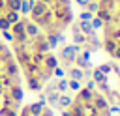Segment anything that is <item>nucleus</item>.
Returning a JSON list of instances; mask_svg holds the SVG:
<instances>
[{"label":"nucleus","mask_w":120,"mask_h":116,"mask_svg":"<svg viewBox=\"0 0 120 116\" xmlns=\"http://www.w3.org/2000/svg\"><path fill=\"white\" fill-rule=\"evenodd\" d=\"M39 116H54V112H52V109H49V107H45V109H43V112H41Z\"/></svg>","instance_id":"dca6fc26"},{"label":"nucleus","mask_w":120,"mask_h":116,"mask_svg":"<svg viewBox=\"0 0 120 116\" xmlns=\"http://www.w3.org/2000/svg\"><path fill=\"white\" fill-rule=\"evenodd\" d=\"M79 52H81V47H79V45H64V47L60 49V54H58L56 58H58V62H60L66 69H69V67L75 64V58H77Z\"/></svg>","instance_id":"f257e3e1"},{"label":"nucleus","mask_w":120,"mask_h":116,"mask_svg":"<svg viewBox=\"0 0 120 116\" xmlns=\"http://www.w3.org/2000/svg\"><path fill=\"white\" fill-rule=\"evenodd\" d=\"M111 56H112V58H114V60H120V45H118V47H116V49H114V52H112V54H111Z\"/></svg>","instance_id":"f3484780"},{"label":"nucleus","mask_w":120,"mask_h":116,"mask_svg":"<svg viewBox=\"0 0 120 116\" xmlns=\"http://www.w3.org/2000/svg\"><path fill=\"white\" fill-rule=\"evenodd\" d=\"M68 88L79 92V90H81V82H79V80H71V79H68Z\"/></svg>","instance_id":"9d476101"},{"label":"nucleus","mask_w":120,"mask_h":116,"mask_svg":"<svg viewBox=\"0 0 120 116\" xmlns=\"http://www.w3.org/2000/svg\"><path fill=\"white\" fill-rule=\"evenodd\" d=\"M66 90H69L68 88V79H58L56 80V92H66Z\"/></svg>","instance_id":"6e6552de"},{"label":"nucleus","mask_w":120,"mask_h":116,"mask_svg":"<svg viewBox=\"0 0 120 116\" xmlns=\"http://www.w3.org/2000/svg\"><path fill=\"white\" fill-rule=\"evenodd\" d=\"M84 9H86V11H90V13H96V11H98V2H88Z\"/></svg>","instance_id":"4468645a"},{"label":"nucleus","mask_w":120,"mask_h":116,"mask_svg":"<svg viewBox=\"0 0 120 116\" xmlns=\"http://www.w3.org/2000/svg\"><path fill=\"white\" fill-rule=\"evenodd\" d=\"M0 116H19V112H17V110H13V109L2 107V109H0Z\"/></svg>","instance_id":"1a4fd4ad"},{"label":"nucleus","mask_w":120,"mask_h":116,"mask_svg":"<svg viewBox=\"0 0 120 116\" xmlns=\"http://www.w3.org/2000/svg\"><path fill=\"white\" fill-rule=\"evenodd\" d=\"M34 2H36V0H22V2H21V9H19L21 17H24V15H30V9H32Z\"/></svg>","instance_id":"423d86ee"},{"label":"nucleus","mask_w":120,"mask_h":116,"mask_svg":"<svg viewBox=\"0 0 120 116\" xmlns=\"http://www.w3.org/2000/svg\"><path fill=\"white\" fill-rule=\"evenodd\" d=\"M75 2H77V4H79L82 9H84V7H86V4H88V0H75Z\"/></svg>","instance_id":"a211bd4d"},{"label":"nucleus","mask_w":120,"mask_h":116,"mask_svg":"<svg viewBox=\"0 0 120 116\" xmlns=\"http://www.w3.org/2000/svg\"><path fill=\"white\" fill-rule=\"evenodd\" d=\"M64 75H66V69L64 67H54V71H52V77H60V79H64Z\"/></svg>","instance_id":"ddd939ff"},{"label":"nucleus","mask_w":120,"mask_h":116,"mask_svg":"<svg viewBox=\"0 0 120 116\" xmlns=\"http://www.w3.org/2000/svg\"><path fill=\"white\" fill-rule=\"evenodd\" d=\"M88 2H98V0H88Z\"/></svg>","instance_id":"412c9836"},{"label":"nucleus","mask_w":120,"mask_h":116,"mask_svg":"<svg viewBox=\"0 0 120 116\" xmlns=\"http://www.w3.org/2000/svg\"><path fill=\"white\" fill-rule=\"evenodd\" d=\"M116 101H120V94H116Z\"/></svg>","instance_id":"aec40b11"},{"label":"nucleus","mask_w":120,"mask_h":116,"mask_svg":"<svg viewBox=\"0 0 120 116\" xmlns=\"http://www.w3.org/2000/svg\"><path fill=\"white\" fill-rule=\"evenodd\" d=\"M8 21H9V24H15V22H19L21 21V13L19 11H6V15H4Z\"/></svg>","instance_id":"0eeeda50"},{"label":"nucleus","mask_w":120,"mask_h":116,"mask_svg":"<svg viewBox=\"0 0 120 116\" xmlns=\"http://www.w3.org/2000/svg\"><path fill=\"white\" fill-rule=\"evenodd\" d=\"M26 107H28V110H30V114H32V116H39V114L43 112V109L47 107V103H39V101H34V103L26 105Z\"/></svg>","instance_id":"20e7f679"},{"label":"nucleus","mask_w":120,"mask_h":116,"mask_svg":"<svg viewBox=\"0 0 120 116\" xmlns=\"http://www.w3.org/2000/svg\"><path fill=\"white\" fill-rule=\"evenodd\" d=\"M41 2H43V4H47V6H49V4H52V2H54V0H41Z\"/></svg>","instance_id":"6ab92c4d"},{"label":"nucleus","mask_w":120,"mask_h":116,"mask_svg":"<svg viewBox=\"0 0 120 116\" xmlns=\"http://www.w3.org/2000/svg\"><path fill=\"white\" fill-rule=\"evenodd\" d=\"M66 75H68V79H71V80H79V82L86 77V73H84L82 69L75 67V65H71L69 69H66Z\"/></svg>","instance_id":"7ed1b4c3"},{"label":"nucleus","mask_w":120,"mask_h":116,"mask_svg":"<svg viewBox=\"0 0 120 116\" xmlns=\"http://www.w3.org/2000/svg\"><path fill=\"white\" fill-rule=\"evenodd\" d=\"M9 28H11L9 21H8L6 17H0V32H2V30H9Z\"/></svg>","instance_id":"f8f14e48"},{"label":"nucleus","mask_w":120,"mask_h":116,"mask_svg":"<svg viewBox=\"0 0 120 116\" xmlns=\"http://www.w3.org/2000/svg\"><path fill=\"white\" fill-rule=\"evenodd\" d=\"M2 36H4V39H6L8 43H13V34H11L9 30H2Z\"/></svg>","instance_id":"2eb2a0df"},{"label":"nucleus","mask_w":120,"mask_h":116,"mask_svg":"<svg viewBox=\"0 0 120 116\" xmlns=\"http://www.w3.org/2000/svg\"><path fill=\"white\" fill-rule=\"evenodd\" d=\"M4 92H8V95H9L13 101H17V103H21L22 97H24V92H22V86H21V84L11 86V88H8V90H4Z\"/></svg>","instance_id":"f03ea898"},{"label":"nucleus","mask_w":120,"mask_h":116,"mask_svg":"<svg viewBox=\"0 0 120 116\" xmlns=\"http://www.w3.org/2000/svg\"><path fill=\"white\" fill-rule=\"evenodd\" d=\"M71 103H73V99H71L69 95L60 94V95H58V103H56V107H60V109H69Z\"/></svg>","instance_id":"39448f33"},{"label":"nucleus","mask_w":120,"mask_h":116,"mask_svg":"<svg viewBox=\"0 0 120 116\" xmlns=\"http://www.w3.org/2000/svg\"><path fill=\"white\" fill-rule=\"evenodd\" d=\"M92 17H94V13H90V11L82 9V11H81V15H79V21H92Z\"/></svg>","instance_id":"9b49d317"}]
</instances>
